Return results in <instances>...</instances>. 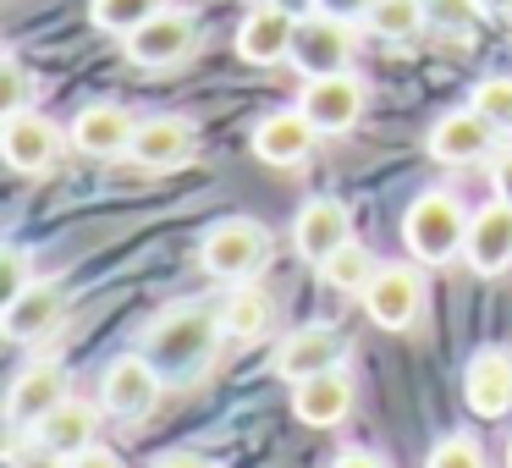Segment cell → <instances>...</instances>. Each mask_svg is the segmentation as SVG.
Returning <instances> with one entry per match:
<instances>
[{
    "instance_id": "cell-1",
    "label": "cell",
    "mask_w": 512,
    "mask_h": 468,
    "mask_svg": "<svg viewBox=\"0 0 512 468\" xmlns=\"http://www.w3.org/2000/svg\"><path fill=\"white\" fill-rule=\"evenodd\" d=\"M221 309H204V303H177L166 309L155 325L144 331V347L138 353L160 369L166 386H188L204 369L215 364V347H221Z\"/></svg>"
},
{
    "instance_id": "cell-2",
    "label": "cell",
    "mask_w": 512,
    "mask_h": 468,
    "mask_svg": "<svg viewBox=\"0 0 512 468\" xmlns=\"http://www.w3.org/2000/svg\"><path fill=\"white\" fill-rule=\"evenodd\" d=\"M468 221H474V215H463V204H457L452 193L430 188L408 204V215H402V243H408V254L419 259V265H446V259L463 254Z\"/></svg>"
},
{
    "instance_id": "cell-3",
    "label": "cell",
    "mask_w": 512,
    "mask_h": 468,
    "mask_svg": "<svg viewBox=\"0 0 512 468\" xmlns=\"http://www.w3.org/2000/svg\"><path fill=\"white\" fill-rule=\"evenodd\" d=\"M270 259V232L248 215H232V221H215L199 243V265L204 276L226 281V287H243L259 265Z\"/></svg>"
},
{
    "instance_id": "cell-4",
    "label": "cell",
    "mask_w": 512,
    "mask_h": 468,
    "mask_svg": "<svg viewBox=\"0 0 512 468\" xmlns=\"http://www.w3.org/2000/svg\"><path fill=\"white\" fill-rule=\"evenodd\" d=\"M193 45H199V17L182 12V6H160L144 28H133V34L122 39L127 61H133V67H149V72L188 61Z\"/></svg>"
},
{
    "instance_id": "cell-5",
    "label": "cell",
    "mask_w": 512,
    "mask_h": 468,
    "mask_svg": "<svg viewBox=\"0 0 512 468\" xmlns=\"http://www.w3.org/2000/svg\"><path fill=\"white\" fill-rule=\"evenodd\" d=\"M353 45H358L353 23L314 12V17H303V23H298V39H292V67L303 72V83H309V78H336V72L353 67Z\"/></svg>"
},
{
    "instance_id": "cell-6",
    "label": "cell",
    "mask_w": 512,
    "mask_h": 468,
    "mask_svg": "<svg viewBox=\"0 0 512 468\" xmlns=\"http://www.w3.org/2000/svg\"><path fill=\"white\" fill-rule=\"evenodd\" d=\"M67 144L72 138H61V127L39 111L6 116V127H0V155H6V166H12L17 177H45V171H56V160Z\"/></svg>"
},
{
    "instance_id": "cell-7",
    "label": "cell",
    "mask_w": 512,
    "mask_h": 468,
    "mask_svg": "<svg viewBox=\"0 0 512 468\" xmlns=\"http://www.w3.org/2000/svg\"><path fill=\"white\" fill-rule=\"evenodd\" d=\"M358 298H364V314L380 331H408L424 309V276L413 265H380Z\"/></svg>"
},
{
    "instance_id": "cell-8",
    "label": "cell",
    "mask_w": 512,
    "mask_h": 468,
    "mask_svg": "<svg viewBox=\"0 0 512 468\" xmlns=\"http://www.w3.org/2000/svg\"><path fill=\"white\" fill-rule=\"evenodd\" d=\"M160 369L149 364L144 353H122V358H111L105 364V380H100V408H111L116 419H144L149 408L160 402Z\"/></svg>"
},
{
    "instance_id": "cell-9",
    "label": "cell",
    "mask_w": 512,
    "mask_h": 468,
    "mask_svg": "<svg viewBox=\"0 0 512 468\" xmlns=\"http://www.w3.org/2000/svg\"><path fill=\"white\" fill-rule=\"evenodd\" d=\"M67 397H72L67 364L39 358V364H28L23 375L12 380V391H6V419H12V430H34V424L45 419L50 408H61Z\"/></svg>"
},
{
    "instance_id": "cell-10",
    "label": "cell",
    "mask_w": 512,
    "mask_h": 468,
    "mask_svg": "<svg viewBox=\"0 0 512 468\" xmlns=\"http://www.w3.org/2000/svg\"><path fill=\"white\" fill-rule=\"evenodd\" d=\"M298 111L314 122V133H320V138L353 133L358 116H364V83H358L353 72H336V78H309V83H303Z\"/></svg>"
},
{
    "instance_id": "cell-11",
    "label": "cell",
    "mask_w": 512,
    "mask_h": 468,
    "mask_svg": "<svg viewBox=\"0 0 512 468\" xmlns=\"http://www.w3.org/2000/svg\"><path fill=\"white\" fill-rule=\"evenodd\" d=\"M133 166H144V171H177V166H188L193 155H199V133H193V122L188 116H144L138 122V133H133Z\"/></svg>"
},
{
    "instance_id": "cell-12",
    "label": "cell",
    "mask_w": 512,
    "mask_h": 468,
    "mask_svg": "<svg viewBox=\"0 0 512 468\" xmlns=\"http://www.w3.org/2000/svg\"><path fill=\"white\" fill-rule=\"evenodd\" d=\"M342 364H347V347L331 325H298V331L276 347V375L292 380V386H303V380H314V375H331V369H342Z\"/></svg>"
},
{
    "instance_id": "cell-13",
    "label": "cell",
    "mask_w": 512,
    "mask_h": 468,
    "mask_svg": "<svg viewBox=\"0 0 512 468\" xmlns=\"http://www.w3.org/2000/svg\"><path fill=\"white\" fill-rule=\"evenodd\" d=\"M347 243H353V215H347L342 199H309L292 215V248H298L309 265H325V259Z\"/></svg>"
},
{
    "instance_id": "cell-14",
    "label": "cell",
    "mask_w": 512,
    "mask_h": 468,
    "mask_svg": "<svg viewBox=\"0 0 512 468\" xmlns=\"http://www.w3.org/2000/svg\"><path fill=\"white\" fill-rule=\"evenodd\" d=\"M133 133H138L133 111H127V105L100 100V105H83V111L72 116V133L67 138H72V149L89 155V160H116V155L133 149Z\"/></svg>"
},
{
    "instance_id": "cell-15",
    "label": "cell",
    "mask_w": 512,
    "mask_h": 468,
    "mask_svg": "<svg viewBox=\"0 0 512 468\" xmlns=\"http://www.w3.org/2000/svg\"><path fill=\"white\" fill-rule=\"evenodd\" d=\"M424 149H430L435 166H474V160H485L490 149H496V127L468 105V111L441 116V122L430 127V138H424Z\"/></svg>"
},
{
    "instance_id": "cell-16",
    "label": "cell",
    "mask_w": 512,
    "mask_h": 468,
    "mask_svg": "<svg viewBox=\"0 0 512 468\" xmlns=\"http://www.w3.org/2000/svg\"><path fill=\"white\" fill-rule=\"evenodd\" d=\"M61 314H67V292H61L56 281L39 276L28 292H17V298L6 303V314H0V331H6V342L28 347V342H39V336L56 331Z\"/></svg>"
},
{
    "instance_id": "cell-17",
    "label": "cell",
    "mask_w": 512,
    "mask_h": 468,
    "mask_svg": "<svg viewBox=\"0 0 512 468\" xmlns=\"http://www.w3.org/2000/svg\"><path fill=\"white\" fill-rule=\"evenodd\" d=\"M463 402L479 419H501L512 408V353L507 347H479L463 369Z\"/></svg>"
},
{
    "instance_id": "cell-18",
    "label": "cell",
    "mask_w": 512,
    "mask_h": 468,
    "mask_svg": "<svg viewBox=\"0 0 512 468\" xmlns=\"http://www.w3.org/2000/svg\"><path fill=\"white\" fill-rule=\"evenodd\" d=\"M292 39H298V17H287L281 6H259V12L243 17L237 28V56L248 67H276V61H292Z\"/></svg>"
},
{
    "instance_id": "cell-19",
    "label": "cell",
    "mask_w": 512,
    "mask_h": 468,
    "mask_svg": "<svg viewBox=\"0 0 512 468\" xmlns=\"http://www.w3.org/2000/svg\"><path fill=\"white\" fill-rule=\"evenodd\" d=\"M314 122L303 111H270L265 122L254 127V155L265 160V166H276V171H292V166H303L309 160V149H314Z\"/></svg>"
},
{
    "instance_id": "cell-20",
    "label": "cell",
    "mask_w": 512,
    "mask_h": 468,
    "mask_svg": "<svg viewBox=\"0 0 512 468\" xmlns=\"http://www.w3.org/2000/svg\"><path fill=\"white\" fill-rule=\"evenodd\" d=\"M94 435H100V413L89 408V402L67 397L61 408H50L45 419L28 430V441L39 446V452H56V457H78L94 446Z\"/></svg>"
},
{
    "instance_id": "cell-21",
    "label": "cell",
    "mask_w": 512,
    "mask_h": 468,
    "mask_svg": "<svg viewBox=\"0 0 512 468\" xmlns=\"http://www.w3.org/2000/svg\"><path fill=\"white\" fill-rule=\"evenodd\" d=\"M463 259L479 270V276H501V270L512 265V204L496 199V204H485V210H474Z\"/></svg>"
},
{
    "instance_id": "cell-22",
    "label": "cell",
    "mask_w": 512,
    "mask_h": 468,
    "mask_svg": "<svg viewBox=\"0 0 512 468\" xmlns=\"http://www.w3.org/2000/svg\"><path fill=\"white\" fill-rule=\"evenodd\" d=\"M292 413L309 430H336L353 413V380H347V369H331V375H314L303 386H292Z\"/></svg>"
},
{
    "instance_id": "cell-23",
    "label": "cell",
    "mask_w": 512,
    "mask_h": 468,
    "mask_svg": "<svg viewBox=\"0 0 512 468\" xmlns=\"http://www.w3.org/2000/svg\"><path fill=\"white\" fill-rule=\"evenodd\" d=\"M270 320H276V303H270V292L259 287H232L221 303V331L232 336V342H254V336L270 331Z\"/></svg>"
},
{
    "instance_id": "cell-24",
    "label": "cell",
    "mask_w": 512,
    "mask_h": 468,
    "mask_svg": "<svg viewBox=\"0 0 512 468\" xmlns=\"http://www.w3.org/2000/svg\"><path fill=\"white\" fill-rule=\"evenodd\" d=\"M364 28L391 39V45H408V39H419L430 28V6L424 0H375V12L364 17Z\"/></svg>"
},
{
    "instance_id": "cell-25",
    "label": "cell",
    "mask_w": 512,
    "mask_h": 468,
    "mask_svg": "<svg viewBox=\"0 0 512 468\" xmlns=\"http://www.w3.org/2000/svg\"><path fill=\"white\" fill-rule=\"evenodd\" d=\"M375 270H380V265H375V254H369V248L353 237L347 248H336V254L325 259L320 276H325V287H336V292H364L369 281H375Z\"/></svg>"
},
{
    "instance_id": "cell-26",
    "label": "cell",
    "mask_w": 512,
    "mask_h": 468,
    "mask_svg": "<svg viewBox=\"0 0 512 468\" xmlns=\"http://www.w3.org/2000/svg\"><path fill=\"white\" fill-rule=\"evenodd\" d=\"M160 6H166V0H89V23L100 28V34L127 39L133 28H144Z\"/></svg>"
},
{
    "instance_id": "cell-27",
    "label": "cell",
    "mask_w": 512,
    "mask_h": 468,
    "mask_svg": "<svg viewBox=\"0 0 512 468\" xmlns=\"http://www.w3.org/2000/svg\"><path fill=\"white\" fill-rule=\"evenodd\" d=\"M424 6H430V28H441L452 39H468L479 28V17H485L479 0H424Z\"/></svg>"
},
{
    "instance_id": "cell-28",
    "label": "cell",
    "mask_w": 512,
    "mask_h": 468,
    "mask_svg": "<svg viewBox=\"0 0 512 468\" xmlns=\"http://www.w3.org/2000/svg\"><path fill=\"white\" fill-rule=\"evenodd\" d=\"M34 78H28V67L17 56H0V111L6 116H23V111H34Z\"/></svg>"
},
{
    "instance_id": "cell-29",
    "label": "cell",
    "mask_w": 512,
    "mask_h": 468,
    "mask_svg": "<svg viewBox=\"0 0 512 468\" xmlns=\"http://www.w3.org/2000/svg\"><path fill=\"white\" fill-rule=\"evenodd\" d=\"M474 111L485 116L496 133H512V78H485L474 89Z\"/></svg>"
},
{
    "instance_id": "cell-30",
    "label": "cell",
    "mask_w": 512,
    "mask_h": 468,
    "mask_svg": "<svg viewBox=\"0 0 512 468\" xmlns=\"http://www.w3.org/2000/svg\"><path fill=\"white\" fill-rule=\"evenodd\" d=\"M424 468H490V463H485V446L474 435H446V441L430 446Z\"/></svg>"
},
{
    "instance_id": "cell-31",
    "label": "cell",
    "mask_w": 512,
    "mask_h": 468,
    "mask_svg": "<svg viewBox=\"0 0 512 468\" xmlns=\"http://www.w3.org/2000/svg\"><path fill=\"white\" fill-rule=\"evenodd\" d=\"M34 281H39V276L28 270V254H23V248H17V243H6V248H0V298L12 303L17 292H28Z\"/></svg>"
},
{
    "instance_id": "cell-32",
    "label": "cell",
    "mask_w": 512,
    "mask_h": 468,
    "mask_svg": "<svg viewBox=\"0 0 512 468\" xmlns=\"http://www.w3.org/2000/svg\"><path fill=\"white\" fill-rule=\"evenodd\" d=\"M490 188H496L501 204H512V144L490 155Z\"/></svg>"
},
{
    "instance_id": "cell-33",
    "label": "cell",
    "mask_w": 512,
    "mask_h": 468,
    "mask_svg": "<svg viewBox=\"0 0 512 468\" xmlns=\"http://www.w3.org/2000/svg\"><path fill=\"white\" fill-rule=\"evenodd\" d=\"M325 17H342V23H364L369 12H375V0H320Z\"/></svg>"
},
{
    "instance_id": "cell-34",
    "label": "cell",
    "mask_w": 512,
    "mask_h": 468,
    "mask_svg": "<svg viewBox=\"0 0 512 468\" xmlns=\"http://www.w3.org/2000/svg\"><path fill=\"white\" fill-rule=\"evenodd\" d=\"M12 468H67V457H56V452H39V446L28 441V446H17V452H12Z\"/></svg>"
},
{
    "instance_id": "cell-35",
    "label": "cell",
    "mask_w": 512,
    "mask_h": 468,
    "mask_svg": "<svg viewBox=\"0 0 512 468\" xmlns=\"http://www.w3.org/2000/svg\"><path fill=\"white\" fill-rule=\"evenodd\" d=\"M67 468H122V457H116V452H105V446H89V452L67 457Z\"/></svg>"
},
{
    "instance_id": "cell-36",
    "label": "cell",
    "mask_w": 512,
    "mask_h": 468,
    "mask_svg": "<svg viewBox=\"0 0 512 468\" xmlns=\"http://www.w3.org/2000/svg\"><path fill=\"white\" fill-rule=\"evenodd\" d=\"M155 468H215V463H210L204 452H166Z\"/></svg>"
},
{
    "instance_id": "cell-37",
    "label": "cell",
    "mask_w": 512,
    "mask_h": 468,
    "mask_svg": "<svg viewBox=\"0 0 512 468\" xmlns=\"http://www.w3.org/2000/svg\"><path fill=\"white\" fill-rule=\"evenodd\" d=\"M270 6H281V12H287V17H298V23H303V17H314V12H320V0H270Z\"/></svg>"
},
{
    "instance_id": "cell-38",
    "label": "cell",
    "mask_w": 512,
    "mask_h": 468,
    "mask_svg": "<svg viewBox=\"0 0 512 468\" xmlns=\"http://www.w3.org/2000/svg\"><path fill=\"white\" fill-rule=\"evenodd\" d=\"M336 468H386V463H380L375 452H342V457H336Z\"/></svg>"
},
{
    "instance_id": "cell-39",
    "label": "cell",
    "mask_w": 512,
    "mask_h": 468,
    "mask_svg": "<svg viewBox=\"0 0 512 468\" xmlns=\"http://www.w3.org/2000/svg\"><path fill=\"white\" fill-rule=\"evenodd\" d=\"M485 6V17H512V0H479Z\"/></svg>"
},
{
    "instance_id": "cell-40",
    "label": "cell",
    "mask_w": 512,
    "mask_h": 468,
    "mask_svg": "<svg viewBox=\"0 0 512 468\" xmlns=\"http://www.w3.org/2000/svg\"><path fill=\"white\" fill-rule=\"evenodd\" d=\"M507 468H512V441H507Z\"/></svg>"
}]
</instances>
